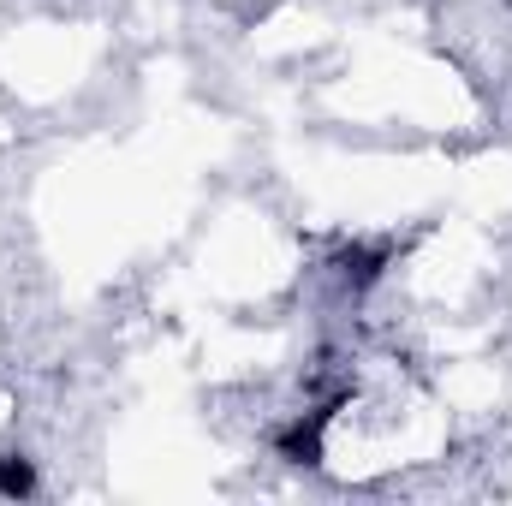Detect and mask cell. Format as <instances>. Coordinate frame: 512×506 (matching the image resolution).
Wrapping results in <instances>:
<instances>
[{
	"label": "cell",
	"instance_id": "6da1fadb",
	"mask_svg": "<svg viewBox=\"0 0 512 506\" xmlns=\"http://www.w3.org/2000/svg\"><path fill=\"white\" fill-rule=\"evenodd\" d=\"M30 489H36L30 465L24 459H0V495H30Z\"/></svg>",
	"mask_w": 512,
	"mask_h": 506
}]
</instances>
